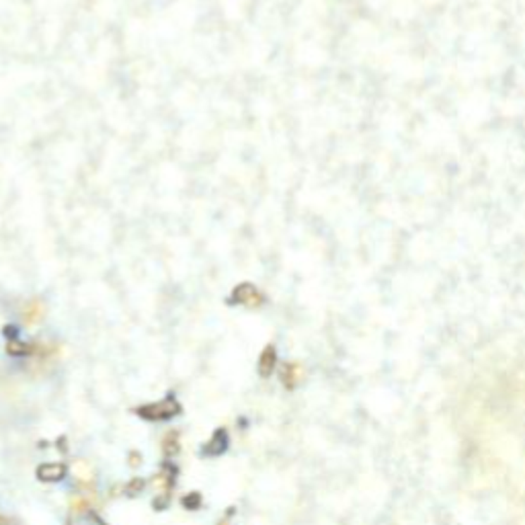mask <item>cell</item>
Listing matches in <instances>:
<instances>
[{
	"mask_svg": "<svg viewBox=\"0 0 525 525\" xmlns=\"http://www.w3.org/2000/svg\"><path fill=\"white\" fill-rule=\"evenodd\" d=\"M181 411V407L177 404V400L173 396H166L164 400H160L159 404H148L140 409V416L148 419V421H166L171 416H175Z\"/></svg>",
	"mask_w": 525,
	"mask_h": 525,
	"instance_id": "6da1fadb",
	"label": "cell"
},
{
	"mask_svg": "<svg viewBox=\"0 0 525 525\" xmlns=\"http://www.w3.org/2000/svg\"><path fill=\"white\" fill-rule=\"evenodd\" d=\"M173 482H175V470H171V468H164L159 476L154 478V488H156V497H159V499L154 501V505L160 507V509L166 507V502L171 499Z\"/></svg>",
	"mask_w": 525,
	"mask_h": 525,
	"instance_id": "7a4b0ae2",
	"label": "cell"
},
{
	"mask_svg": "<svg viewBox=\"0 0 525 525\" xmlns=\"http://www.w3.org/2000/svg\"><path fill=\"white\" fill-rule=\"evenodd\" d=\"M302 367L297 366V364H285V366L281 367V382L288 386V388H296L297 384H299V380H302Z\"/></svg>",
	"mask_w": 525,
	"mask_h": 525,
	"instance_id": "3957f363",
	"label": "cell"
},
{
	"mask_svg": "<svg viewBox=\"0 0 525 525\" xmlns=\"http://www.w3.org/2000/svg\"><path fill=\"white\" fill-rule=\"evenodd\" d=\"M226 441H228L226 433L224 431H218V433L214 435V439L209 443H206L204 454H207V456H220L226 450Z\"/></svg>",
	"mask_w": 525,
	"mask_h": 525,
	"instance_id": "277c9868",
	"label": "cell"
},
{
	"mask_svg": "<svg viewBox=\"0 0 525 525\" xmlns=\"http://www.w3.org/2000/svg\"><path fill=\"white\" fill-rule=\"evenodd\" d=\"M236 299L245 306H259L263 297L259 296V292L254 288H249V285H242L236 290Z\"/></svg>",
	"mask_w": 525,
	"mask_h": 525,
	"instance_id": "5b68a950",
	"label": "cell"
},
{
	"mask_svg": "<svg viewBox=\"0 0 525 525\" xmlns=\"http://www.w3.org/2000/svg\"><path fill=\"white\" fill-rule=\"evenodd\" d=\"M273 367H275V349L273 347H267V349L263 351V355H261V362H259V373H261L263 378H267V376H271Z\"/></svg>",
	"mask_w": 525,
	"mask_h": 525,
	"instance_id": "8992f818",
	"label": "cell"
},
{
	"mask_svg": "<svg viewBox=\"0 0 525 525\" xmlns=\"http://www.w3.org/2000/svg\"><path fill=\"white\" fill-rule=\"evenodd\" d=\"M64 476V468L58 464H47L44 468H39V478L44 480H60Z\"/></svg>",
	"mask_w": 525,
	"mask_h": 525,
	"instance_id": "52a82bcc",
	"label": "cell"
},
{
	"mask_svg": "<svg viewBox=\"0 0 525 525\" xmlns=\"http://www.w3.org/2000/svg\"><path fill=\"white\" fill-rule=\"evenodd\" d=\"M23 316L29 324H35L37 320H42V316H44V306L37 304V302H35V304H29Z\"/></svg>",
	"mask_w": 525,
	"mask_h": 525,
	"instance_id": "ba28073f",
	"label": "cell"
},
{
	"mask_svg": "<svg viewBox=\"0 0 525 525\" xmlns=\"http://www.w3.org/2000/svg\"><path fill=\"white\" fill-rule=\"evenodd\" d=\"M177 450H179L177 433H171L164 439V454H166V456H173V454H177Z\"/></svg>",
	"mask_w": 525,
	"mask_h": 525,
	"instance_id": "9c48e42d",
	"label": "cell"
},
{
	"mask_svg": "<svg viewBox=\"0 0 525 525\" xmlns=\"http://www.w3.org/2000/svg\"><path fill=\"white\" fill-rule=\"evenodd\" d=\"M74 472L78 474V478L80 480H91L92 478V470L85 464V462H78L76 466H74Z\"/></svg>",
	"mask_w": 525,
	"mask_h": 525,
	"instance_id": "30bf717a",
	"label": "cell"
},
{
	"mask_svg": "<svg viewBox=\"0 0 525 525\" xmlns=\"http://www.w3.org/2000/svg\"><path fill=\"white\" fill-rule=\"evenodd\" d=\"M72 525H103L101 521H97L94 517H85V519H78L76 524H72Z\"/></svg>",
	"mask_w": 525,
	"mask_h": 525,
	"instance_id": "8fae6325",
	"label": "cell"
},
{
	"mask_svg": "<svg viewBox=\"0 0 525 525\" xmlns=\"http://www.w3.org/2000/svg\"><path fill=\"white\" fill-rule=\"evenodd\" d=\"M0 525H8V524H6V521H2V519H0Z\"/></svg>",
	"mask_w": 525,
	"mask_h": 525,
	"instance_id": "7c38bea8",
	"label": "cell"
}]
</instances>
